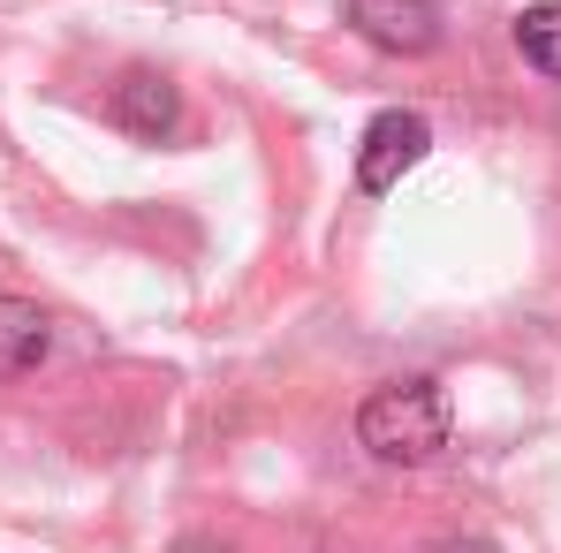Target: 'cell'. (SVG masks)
I'll return each mask as SVG.
<instances>
[{
    "mask_svg": "<svg viewBox=\"0 0 561 553\" xmlns=\"http://www.w3.org/2000/svg\"><path fill=\"white\" fill-rule=\"evenodd\" d=\"M448 394L433 379H394V387H373L365 410H357V448L373 462H394V470H417L448 448Z\"/></svg>",
    "mask_w": 561,
    "mask_h": 553,
    "instance_id": "6da1fadb",
    "label": "cell"
},
{
    "mask_svg": "<svg viewBox=\"0 0 561 553\" xmlns=\"http://www.w3.org/2000/svg\"><path fill=\"white\" fill-rule=\"evenodd\" d=\"M433 152V129H425V114H373V129H365V145H357V189L365 197H387V189L402 183L417 160Z\"/></svg>",
    "mask_w": 561,
    "mask_h": 553,
    "instance_id": "7a4b0ae2",
    "label": "cell"
},
{
    "mask_svg": "<svg viewBox=\"0 0 561 553\" xmlns=\"http://www.w3.org/2000/svg\"><path fill=\"white\" fill-rule=\"evenodd\" d=\"M350 23H357L365 46L402 54V61H417V54L440 46V8L433 0H350Z\"/></svg>",
    "mask_w": 561,
    "mask_h": 553,
    "instance_id": "3957f363",
    "label": "cell"
},
{
    "mask_svg": "<svg viewBox=\"0 0 561 553\" xmlns=\"http://www.w3.org/2000/svg\"><path fill=\"white\" fill-rule=\"evenodd\" d=\"M106 122L122 129V137H137V145H168L175 137V122H183V92L160 77V69H129L114 99H106Z\"/></svg>",
    "mask_w": 561,
    "mask_h": 553,
    "instance_id": "277c9868",
    "label": "cell"
},
{
    "mask_svg": "<svg viewBox=\"0 0 561 553\" xmlns=\"http://www.w3.org/2000/svg\"><path fill=\"white\" fill-rule=\"evenodd\" d=\"M46 349H54V319H46L31 296H0V379L38 371Z\"/></svg>",
    "mask_w": 561,
    "mask_h": 553,
    "instance_id": "5b68a950",
    "label": "cell"
},
{
    "mask_svg": "<svg viewBox=\"0 0 561 553\" xmlns=\"http://www.w3.org/2000/svg\"><path fill=\"white\" fill-rule=\"evenodd\" d=\"M516 46H524V61H531L539 77L561 84V0H539V8L516 15Z\"/></svg>",
    "mask_w": 561,
    "mask_h": 553,
    "instance_id": "8992f818",
    "label": "cell"
},
{
    "mask_svg": "<svg viewBox=\"0 0 561 553\" xmlns=\"http://www.w3.org/2000/svg\"><path fill=\"white\" fill-rule=\"evenodd\" d=\"M433 553H493V546H478V539H448V546H433Z\"/></svg>",
    "mask_w": 561,
    "mask_h": 553,
    "instance_id": "52a82bcc",
    "label": "cell"
}]
</instances>
